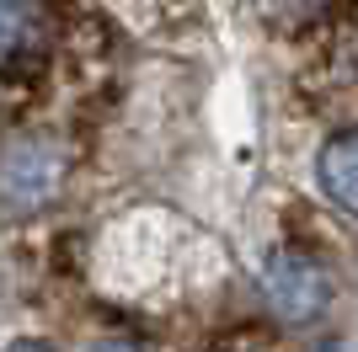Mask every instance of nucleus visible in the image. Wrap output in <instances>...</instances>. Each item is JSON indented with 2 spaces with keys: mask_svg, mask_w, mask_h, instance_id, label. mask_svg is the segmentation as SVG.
<instances>
[{
  "mask_svg": "<svg viewBox=\"0 0 358 352\" xmlns=\"http://www.w3.org/2000/svg\"><path fill=\"white\" fill-rule=\"evenodd\" d=\"M262 299L284 325H310L331 305V272L315 262L310 251H273L262 267Z\"/></svg>",
  "mask_w": 358,
  "mask_h": 352,
  "instance_id": "f257e3e1",
  "label": "nucleus"
},
{
  "mask_svg": "<svg viewBox=\"0 0 358 352\" xmlns=\"http://www.w3.org/2000/svg\"><path fill=\"white\" fill-rule=\"evenodd\" d=\"M16 43H22V11H16L11 0H0V59L11 54Z\"/></svg>",
  "mask_w": 358,
  "mask_h": 352,
  "instance_id": "20e7f679",
  "label": "nucleus"
},
{
  "mask_svg": "<svg viewBox=\"0 0 358 352\" xmlns=\"http://www.w3.org/2000/svg\"><path fill=\"white\" fill-rule=\"evenodd\" d=\"M315 182H321V192H327L343 214H353V219H358V129L353 133H337V139L321 149V161H315Z\"/></svg>",
  "mask_w": 358,
  "mask_h": 352,
  "instance_id": "7ed1b4c3",
  "label": "nucleus"
},
{
  "mask_svg": "<svg viewBox=\"0 0 358 352\" xmlns=\"http://www.w3.org/2000/svg\"><path fill=\"white\" fill-rule=\"evenodd\" d=\"M59 176H64V155L48 139H22V145L6 155V198L16 208H43L54 192H59Z\"/></svg>",
  "mask_w": 358,
  "mask_h": 352,
  "instance_id": "f03ea898",
  "label": "nucleus"
}]
</instances>
